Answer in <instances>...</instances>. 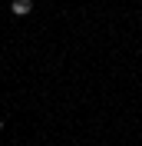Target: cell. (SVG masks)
I'll return each instance as SVG.
<instances>
[{
  "label": "cell",
  "instance_id": "obj_1",
  "mask_svg": "<svg viewBox=\"0 0 142 146\" xmlns=\"http://www.w3.org/2000/svg\"><path fill=\"white\" fill-rule=\"evenodd\" d=\"M33 0H10V13H13V17H30V13H33Z\"/></svg>",
  "mask_w": 142,
  "mask_h": 146
},
{
  "label": "cell",
  "instance_id": "obj_2",
  "mask_svg": "<svg viewBox=\"0 0 142 146\" xmlns=\"http://www.w3.org/2000/svg\"><path fill=\"white\" fill-rule=\"evenodd\" d=\"M0 133H3V119H0Z\"/></svg>",
  "mask_w": 142,
  "mask_h": 146
}]
</instances>
